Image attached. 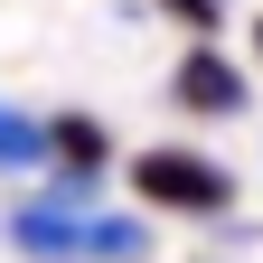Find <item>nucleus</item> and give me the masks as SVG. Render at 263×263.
<instances>
[{"label": "nucleus", "mask_w": 263, "mask_h": 263, "mask_svg": "<svg viewBox=\"0 0 263 263\" xmlns=\"http://www.w3.org/2000/svg\"><path fill=\"white\" fill-rule=\"evenodd\" d=\"M38 160H47V132L19 122L10 104H0V170H38Z\"/></svg>", "instance_id": "nucleus-4"}, {"label": "nucleus", "mask_w": 263, "mask_h": 263, "mask_svg": "<svg viewBox=\"0 0 263 263\" xmlns=\"http://www.w3.org/2000/svg\"><path fill=\"white\" fill-rule=\"evenodd\" d=\"M170 94L188 113H245V66L235 57H216L207 38H197L188 57H179V76H170Z\"/></svg>", "instance_id": "nucleus-2"}, {"label": "nucleus", "mask_w": 263, "mask_h": 263, "mask_svg": "<svg viewBox=\"0 0 263 263\" xmlns=\"http://www.w3.org/2000/svg\"><path fill=\"white\" fill-rule=\"evenodd\" d=\"M179 28H197V38H216V19H226V0H160Z\"/></svg>", "instance_id": "nucleus-5"}, {"label": "nucleus", "mask_w": 263, "mask_h": 263, "mask_svg": "<svg viewBox=\"0 0 263 263\" xmlns=\"http://www.w3.org/2000/svg\"><path fill=\"white\" fill-rule=\"evenodd\" d=\"M132 188H141L151 207H179V216H216L226 197H235V179H226L207 151H170V141L132 160Z\"/></svg>", "instance_id": "nucleus-1"}, {"label": "nucleus", "mask_w": 263, "mask_h": 263, "mask_svg": "<svg viewBox=\"0 0 263 263\" xmlns=\"http://www.w3.org/2000/svg\"><path fill=\"white\" fill-rule=\"evenodd\" d=\"M47 160H66V170L85 179V170H104V160H113V132L85 122V113H57V122H47Z\"/></svg>", "instance_id": "nucleus-3"}]
</instances>
